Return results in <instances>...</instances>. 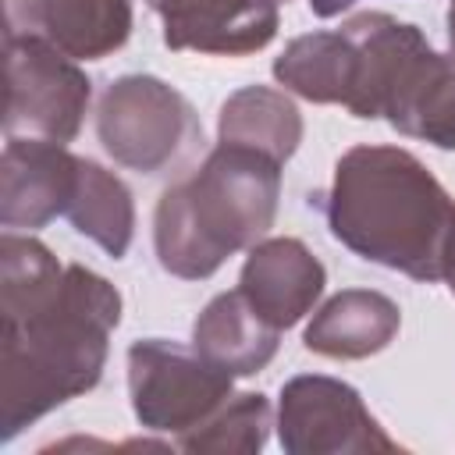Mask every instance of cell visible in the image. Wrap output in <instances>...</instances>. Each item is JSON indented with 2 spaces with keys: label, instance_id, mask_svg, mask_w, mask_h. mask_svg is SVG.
I'll return each instance as SVG.
<instances>
[{
  "label": "cell",
  "instance_id": "cell-11",
  "mask_svg": "<svg viewBox=\"0 0 455 455\" xmlns=\"http://www.w3.org/2000/svg\"><path fill=\"white\" fill-rule=\"evenodd\" d=\"M7 32L39 36L75 60H100L132 36V0H7Z\"/></svg>",
  "mask_w": 455,
  "mask_h": 455
},
{
  "label": "cell",
  "instance_id": "cell-17",
  "mask_svg": "<svg viewBox=\"0 0 455 455\" xmlns=\"http://www.w3.org/2000/svg\"><path fill=\"white\" fill-rule=\"evenodd\" d=\"M71 228L78 235H85L89 242H96L107 256L121 259L132 245V235H135V203H132V192L128 185L110 174L107 167H100L96 160H85L78 164V185H75V196L68 203V213Z\"/></svg>",
  "mask_w": 455,
  "mask_h": 455
},
{
  "label": "cell",
  "instance_id": "cell-3",
  "mask_svg": "<svg viewBox=\"0 0 455 455\" xmlns=\"http://www.w3.org/2000/svg\"><path fill=\"white\" fill-rule=\"evenodd\" d=\"M277 160L217 142L196 174L164 188L153 213V249L160 267L181 281L213 277L228 256L252 249L277 217Z\"/></svg>",
  "mask_w": 455,
  "mask_h": 455
},
{
  "label": "cell",
  "instance_id": "cell-10",
  "mask_svg": "<svg viewBox=\"0 0 455 455\" xmlns=\"http://www.w3.org/2000/svg\"><path fill=\"white\" fill-rule=\"evenodd\" d=\"M327 270L309 252L302 238L277 235L259 238L238 274V288L249 299V306L277 331L295 327L306 313H313L316 299L323 295Z\"/></svg>",
  "mask_w": 455,
  "mask_h": 455
},
{
  "label": "cell",
  "instance_id": "cell-8",
  "mask_svg": "<svg viewBox=\"0 0 455 455\" xmlns=\"http://www.w3.org/2000/svg\"><path fill=\"white\" fill-rule=\"evenodd\" d=\"M82 156L60 142L7 139L0 156V224L7 231H39L68 213Z\"/></svg>",
  "mask_w": 455,
  "mask_h": 455
},
{
  "label": "cell",
  "instance_id": "cell-14",
  "mask_svg": "<svg viewBox=\"0 0 455 455\" xmlns=\"http://www.w3.org/2000/svg\"><path fill=\"white\" fill-rule=\"evenodd\" d=\"M398 327L402 309L395 299L373 288H345L313 313L302 345L327 359H366L384 352Z\"/></svg>",
  "mask_w": 455,
  "mask_h": 455
},
{
  "label": "cell",
  "instance_id": "cell-2",
  "mask_svg": "<svg viewBox=\"0 0 455 455\" xmlns=\"http://www.w3.org/2000/svg\"><path fill=\"white\" fill-rule=\"evenodd\" d=\"M331 235L359 259L412 281H441L455 199L402 146H352L316 196Z\"/></svg>",
  "mask_w": 455,
  "mask_h": 455
},
{
  "label": "cell",
  "instance_id": "cell-22",
  "mask_svg": "<svg viewBox=\"0 0 455 455\" xmlns=\"http://www.w3.org/2000/svg\"><path fill=\"white\" fill-rule=\"evenodd\" d=\"M448 46H451V53H455V0L448 4Z\"/></svg>",
  "mask_w": 455,
  "mask_h": 455
},
{
  "label": "cell",
  "instance_id": "cell-16",
  "mask_svg": "<svg viewBox=\"0 0 455 455\" xmlns=\"http://www.w3.org/2000/svg\"><path fill=\"white\" fill-rule=\"evenodd\" d=\"M217 142L245 146L277 164H288L302 142V114L284 89L245 85L224 100L217 117Z\"/></svg>",
  "mask_w": 455,
  "mask_h": 455
},
{
  "label": "cell",
  "instance_id": "cell-4",
  "mask_svg": "<svg viewBox=\"0 0 455 455\" xmlns=\"http://www.w3.org/2000/svg\"><path fill=\"white\" fill-rule=\"evenodd\" d=\"M96 135L114 164L160 174L203 142V124L192 103L164 78L121 75L96 103Z\"/></svg>",
  "mask_w": 455,
  "mask_h": 455
},
{
  "label": "cell",
  "instance_id": "cell-6",
  "mask_svg": "<svg viewBox=\"0 0 455 455\" xmlns=\"http://www.w3.org/2000/svg\"><path fill=\"white\" fill-rule=\"evenodd\" d=\"M92 100L89 75L75 57L39 36L7 32V139H43L68 146L85 121Z\"/></svg>",
  "mask_w": 455,
  "mask_h": 455
},
{
  "label": "cell",
  "instance_id": "cell-5",
  "mask_svg": "<svg viewBox=\"0 0 455 455\" xmlns=\"http://www.w3.org/2000/svg\"><path fill=\"white\" fill-rule=\"evenodd\" d=\"M231 373L196 345L142 338L128 348V395L135 419L153 434H185L206 423L231 395Z\"/></svg>",
  "mask_w": 455,
  "mask_h": 455
},
{
  "label": "cell",
  "instance_id": "cell-20",
  "mask_svg": "<svg viewBox=\"0 0 455 455\" xmlns=\"http://www.w3.org/2000/svg\"><path fill=\"white\" fill-rule=\"evenodd\" d=\"M441 281L448 284V291L455 295V220H451V235H448V249H444V274Z\"/></svg>",
  "mask_w": 455,
  "mask_h": 455
},
{
  "label": "cell",
  "instance_id": "cell-19",
  "mask_svg": "<svg viewBox=\"0 0 455 455\" xmlns=\"http://www.w3.org/2000/svg\"><path fill=\"white\" fill-rule=\"evenodd\" d=\"M274 427V409L267 395L259 391H242L228 395L224 405L199 427L178 434L181 451H199V455H256Z\"/></svg>",
  "mask_w": 455,
  "mask_h": 455
},
{
  "label": "cell",
  "instance_id": "cell-21",
  "mask_svg": "<svg viewBox=\"0 0 455 455\" xmlns=\"http://www.w3.org/2000/svg\"><path fill=\"white\" fill-rule=\"evenodd\" d=\"M355 0H309V11L316 14V18H334V14H341L345 7H352Z\"/></svg>",
  "mask_w": 455,
  "mask_h": 455
},
{
  "label": "cell",
  "instance_id": "cell-7",
  "mask_svg": "<svg viewBox=\"0 0 455 455\" xmlns=\"http://www.w3.org/2000/svg\"><path fill=\"white\" fill-rule=\"evenodd\" d=\"M277 441L288 455L398 451V441L370 416L363 395L323 373H302L281 387Z\"/></svg>",
  "mask_w": 455,
  "mask_h": 455
},
{
  "label": "cell",
  "instance_id": "cell-12",
  "mask_svg": "<svg viewBox=\"0 0 455 455\" xmlns=\"http://www.w3.org/2000/svg\"><path fill=\"white\" fill-rule=\"evenodd\" d=\"M341 32L352 43V82H348L345 110L359 121H377L384 117L391 89L405 71L409 57L419 46H427V36L416 25L398 21L395 14L384 11H363L348 18Z\"/></svg>",
  "mask_w": 455,
  "mask_h": 455
},
{
  "label": "cell",
  "instance_id": "cell-13",
  "mask_svg": "<svg viewBox=\"0 0 455 455\" xmlns=\"http://www.w3.org/2000/svg\"><path fill=\"white\" fill-rule=\"evenodd\" d=\"M384 121L409 139L455 149V53L419 46L391 89Z\"/></svg>",
  "mask_w": 455,
  "mask_h": 455
},
{
  "label": "cell",
  "instance_id": "cell-15",
  "mask_svg": "<svg viewBox=\"0 0 455 455\" xmlns=\"http://www.w3.org/2000/svg\"><path fill=\"white\" fill-rule=\"evenodd\" d=\"M192 345L231 377H252L277 355L281 331L249 306L242 288H235L203 306L192 323Z\"/></svg>",
  "mask_w": 455,
  "mask_h": 455
},
{
  "label": "cell",
  "instance_id": "cell-18",
  "mask_svg": "<svg viewBox=\"0 0 455 455\" xmlns=\"http://www.w3.org/2000/svg\"><path fill=\"white\" fill-rule=\"evenodd\" d=\"M274 78L309 100V103H341L352 82V43L341 28L295 36L284 53L274 60Z\"/></svg>",
  "mask_w": 455,
  "mask_h": 455
},
{
  "label": "cell",
  "instance_id": "cell-1",
  "mask_svg": "<svg viewBox=\"0 0 455 455\" xmlns=\"http://www.w3.org/2000/svg\"><path fill=\"white\" fill-rule=\"evenodd\" d=\"M0 313V437L11 441L100 384L121 295L96 270L60 263L39 238L4 231Z\"/></svg>",
  "mask_w": 455,
  "mask_h": 455
},
{
  "label": "cell",
  "instance_id": "cell-9",
  "mask_svg": "<svg viewBox=\"0 0 455 455\" xmlns=\"http://www.w3.org/2000/svg\"><path fill=\"white\" fill-rule=\"evenodd\" d=\"M164 18V46L245 57L277 36L274 0H146Z\"/></svg>",
  "mask_w": 455,
  "mask_h": 455
},
{
  "label": "cell",
  "instance_id": "cell-23",
  "mask_svg": "<svg viewBox=\"0 0 455 455\" xmlns=\"http://www.w3.org/2000/svg\"><path fill=\"white\" fill-rule=\"evenodd\" d=\"M274 4H288V0H274Z\"/></svg>",
  "mask_w": 455,
  "mask_h": 455
}]
</instances>
